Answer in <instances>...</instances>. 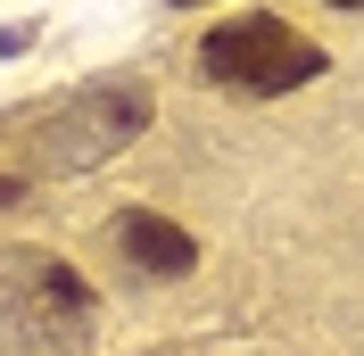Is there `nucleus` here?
Listing matches in <instances>:
<instances>
[{
  "label": "nucleus",
  "instance_id": "obj_1",
  "mask_svg": "<svg viewBox=\"0 0 364 356\" xmlns=\"http://www.w3.org/2000/svg\"><path fill=\"white\" fill-rule=\"evenodd\" d=\"M199 75L215 91H240V100H282V91H298V83L323 75V50L306 42L290 17L249 9V17H224L199 42Z\"/></svg>",
  "mask_w": 364,
  "mask_h": 356
},
{
  "label": "nucleus",
  "instance_id": "obj_2",
  "mask_svg": "<svg viewBox=\"0 0 364 356\" xmlns=\"http://www.w3.org/2000/svg\"><path fill=\"white\" fill-rule=\"evenodd\" d=\"M141 116H149V100H141V91H124V83L75 100V108L58 116V133H50V166H91V157L124 150V141L141 133Z\"/></svg>",
  "mask_w": 364,
  "mask_h": 356
},
{
  "label": "nucleus",
  "instance_id": "obj_3",
  "mask_svg": "<svg viewBox=\"0 0 364 356\" xmlns=\"http://www.w3.org/2000/svg\"><path fill=\"white\" fill-rule=\"evenodd\" d=\"M108 241L124 248V257H133L141 273H191V266H199L191 232H182V224H166V216H149V207H124Z\"/></svg>",
  "mask_w": 364,
  "mask_h": 356
},
{
  "label": "nucleus",
  "instance_id": "obj_4",
  "mask_svg": "<svg viewBox=\"0 0 364 356\" xmlns=\"http://www.w3.org/2000/svg\"><path fill=\"white\" fill-rule=\"evenodd\" d=\"M331 9H364V0H331Z\"/></svg>",
  "mask_w": 364,
  "mask_h": 356
}]
</instances>
